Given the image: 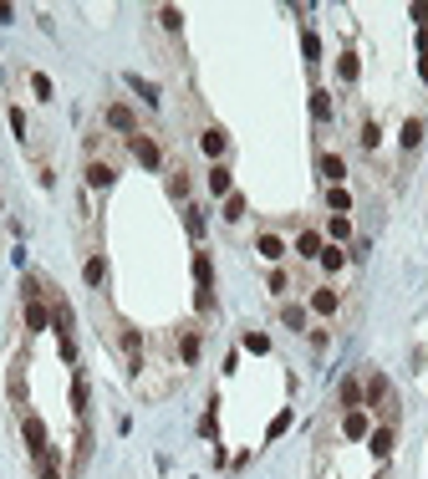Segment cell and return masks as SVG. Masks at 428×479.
Here are the masks:
<instances>
[{
  "label": "cell",
  "instance_id": "ac0fdd59",
  "mask_svg": "<svg viewBox=\"0 0 428 479\" xmlns=\"http://www.w3.org/2000/svg\"><path fill=\"white\" fill-rule=\"evenodd\" d=\"M285 327H291V332H301V327H306V316H301V306H285Z\"/></svg>",
  "mask_w": 428,
  "mask_h": 479
},
{
  "label": "cell",
  "instance_id": "6da1fadb",
  "mask_svg": "<svg viewBox=\"0 0 428 479\" xmlns=\"http://www.w3.org/2000/svg\"><path fill=\"white\" fill-rule=\"evenodd\" d=\"M128 148H133V159H138L143 168H163V148L153 143V138H143V133H133V138H128Z\"/></svg>",
  "mask_w": 428,
  "mask_h": 479
},
{
  "label": "cell",
  "instance_id": "7a4b0ae2",
  "mask_svg": "<svg viewBox=\"0 0 428 479\" xmlns=\"http://www.w3.org/2000/svg\"><path fill=\"white\" fill-rule=\"evenodd\" d=\"M26 327L31 332L46 327V306H41V286H36V281H26Z\"/></svg>",
  "mask_w": 428,
  "mask_h": 479
},
{
  "label": "cell",
  "instance_id": "277c9868",
  "mask_svg": "<svg viewBox=\"0 0 428 479\" xmlns=\"http://www.w3.org/2000/svg\"><path fill=\"white\" fill-rule=\"evenodd\" d=\"M342 408H362V378H342Z\"/></svg>",
  "mask_w": 428,
  "mask_h": 479
},
{
  "label": "cell",
  "instance_id": "7c38bea8",
  "mask_svg": "<svg viewBox=\"0 0 428 479\" xmlns=\"http://www.w3.org/2000/svg\"><path fill=\"white\" fill-rule=\"evenodd\" d=\"M296 245H301V255H321V235H316V230H306Z\"/></svg>",
  "mask_w": 428,
  "mask_h": 479
},
{
  "label": "cell",
  "instance_id": "d4e9b609",
  "mask_svg": "<svg viewBox=\"0 0 428 479\" xmlns=\"http://www.w3.org/2000/svg\"><path fill=\"white\" fill-rule=\"evenodd\" d=\"M423 82H428V57H423Z\"/></svg>",
  "mask_w": 428,
  "mask_h": 479
},
{
  "label": "cell",
  "instance_id": "8992f818",
  "mask_svg": "<svg viewBox=\"0 0 428 479\" xmlns=\"http://www.w3.org/2000/svg\"><path fill=\"white\" fill-rule=\"evenodd\" d=\"M387 449H393V423H383V429L372 434V454H378V459H387Z\"/></svg>",
  "mask_w": 428,
  "mask_h": 479
},
{
  "label": "cell",
  "instance_id": "603a6c76",
  "mask_svg": "<svg viewBox=\"0 0 428 479\" xmlns=\"http://www.w3.org/2000/svg\"><path fill=\"white\" fill-rule=\"evenodd\" d=\"M321 168H327V179H342V159H336V153H327V163H321Z\"/></svg>",
  "mask_w": 428,
  "mask_h": 479
},
{
  "label": "cell",
  "instance_id": "ffe728a7",
  "mask_svg": "<svg viewBox=\"0 0 428 479\" xmlns=\"http://www.w3.org/2000/svg\"><path fill=\"white\" fill-rule=\"evenodd\" d=\"M159 21L168 26V31H179V26H184V16H179V10H174V6H168V10H159Z\"/></svg>",
  "mask_w": 428,
  "mask_h": 479
},
{
  "label": "cell",
  "instance_id": "d6986e66",
  "mask_svg": "<svg viewBox=\"0 0 428 479\" xmlns=\"http://www.w3.org/2000/svg\"><path fill=\"white\" fill-rule=\"evenodd\" d=\"M311 112H316V118L327 123V112H332V102H327V92H316V97H311Z\"/></svg>",
  "mask_w": 428,
  "mask_h": 479
},
{
  "label": "cell",
  "instance_id": "9a60e30c",
  "mask_svg": "<svg viewBox=\"0 0 428 479\" xmlns=\"http://www.w3.org/2000/svg\"><path fill=\"white\" fill-rule=\"evenodd\" d=\"M281 250H285V240H276V235H261V255H270V261H276Z\"/></svg>",
  "mask_w": 428,
  "mask_h": 479
},
{
  "label": "cell",
  "instance_id": "4fadbf2b",
  "mask_svg": "<svg viewBox=\"0 0 428 479\" xmlns=\"http://www.w3.org/2000/svg\"><path fill=\"white\" fill-rule=\"evenodd\" d=\"M204 153H225V133H219V128L204 133Z\"/></svg>",
  "mask_w": 428,
  "mask_h": 479
},
{
  "label": "cell",
  "instance_id": "8fae6325",
  "mask_svg": "<svg viewBox=\"0 0 428 479\" xmlns=\"http://www.w3.org/2000/svg\"><path fill=\"white\" fill-rule=\"evenodd\" d=\"M168 189H174V199H189V174H184V168H174V179H168Z\"/></svg>",
  "mask_w": 428,
  "mask_h": 479
},
{
  "label": "cell",
  "instance_id": "ba28073f",
  "mask_svg": "<svg viewBox=\"0 0 428 479\" xmlns=\"http://www.w3.org/2000/svg\"><path fill=\"white\" fill-rule=\"evenodd\" d=\"M342 434H347V438H362V434H367V418H362V413L352 408V413L342 418Z\"/></svg>",
  "mask_w": 428,
  "mask_h": 479
},
{
  "label": "cell",
  "instance_id": "44dd1931",
  "mask_svg": "<svg viewBox=\"0 0 428 479\" xmlns=\"http://www.w3.org/2000/svg\"><path fill=\"white\" fill-rule=\"evenodd\" d=\"M245 214V204H240V194H230V199H225V219H240Z\"/></svg>",
  "mask_w": 428,
  "mask_h": 479
},
{
  "label": "cell",
  "instance_id": "cb8c5ba5",
  "mask_svg": "<svg viewBox=\"0 0 428 479\" xmlns=\"http://www.w3.org/2000/svg\"><path fill=\"white\" fill-rule=\"evenodd\" d=\"M418 46H423V57H428V31H418Z\"/></svg>",
  "mask_w": 428,
  "mask_h": 479
},
{
  "label": "cell",
  "instance_id": "30bf717a",
  "mask_svg": "<svg viewBox=\"0 0 428 479\" xmlns=\"http://www.w3.org/2000/svg\"><path fill=\"white\" fill-rule=\"evenodd\" d=\"M87 179H92V184H97V189H108V184H112V168H108V163H97V159H92V163H87Z\"/></svg>",
  "mask_w": 428,
  "mask_h": 479
},
{
  "label": "cell",
  "instance_id": "3957f363",
  "mask_svg": "<svg viewBox=\"0 0 428 479\" xmlns=\"http://www.w3.org/2000/svg\"><path fill=\"white\" fill-rule=\"evenodd\" d=\"M108 123H112V128H123L128 138L138 133V118H133V108H128V102H112V108H108Z\"/></svg>",
  "mask_w": 428,
  "mask_h": 479
},
{
  "label": "cell",
  "instance_id": "2e32d148",
  "mask_svg": "<svg viewBox=\"0 0 428 479\" xmlns=\"http://www.w3.org/2000/svg\"><path fill=\"white\" fill-rule=\"evenodd\" d=\"M327 204H332V210H336V214H342V210H347V204H352V194H347V189H332V194H327Z\"/></svg>",
  "mask_w": 428,
  "mask_h": 479
},
{
  "label": "cell",
  "instance_id": "9c48e42d",
  "mask_svg": "<svg viewBox=\"0 0 428 479\" xmlns=\"http://www.w3.org/2000/svg\"><path fill=\"white\" fill-rule=\"evenodd\" d=\"M418 138H423V123H418V118H408V123H403V153L418 148Z\"/></svg>",
  "mask_w": 428,
  "mask_h": 479
},
{
  "label": "cell",
  "instance_id": "5b68a950",
  "mask_svg": "<svg viewBox=\"0 0 428 479\" xmlns=\"http://www.w3.org/2000/svg\"><path fill=\"white\" fill-rule=\"evenodd\" d=\"M179 362H199V332H179Z\"/></svg>",
  "mask_w": 428,
  "mask_h": 479
},
{
  "label": "cell",
  "instance_id": "7402d4cb",
  "mask_svg": "<svg viewBox=\"0 0 428 479\" xmlns=\"http://www.w3.org/2000/svg\"><path fill=\"white\" fill-rule=\"evenodd\" d=\"M321 265L336 270V265H342V250H327V245H321Z\"/></svg>",
  "mask_w": 428,
  "mask_h": 479
},
{
  "label": "cell",
  "instance_id": "e0dca14e",
  "mask_svg": "<svg viewBox=\"0 0 428 479\" xmlns=\"http://www.w3.org/2000/svg\"><path fill=\"white\" fill-rule=\"evenodd\" d=\"M87 286H102V255H92V261H87Z\"/></svg>",
  "mask_w": 428,
  "mask_h": 479
},
{
  "label": "cell",
  "instance_id": "5bb4252c",
  "mask_svg": "<svg viewBox=\"0 0 428 479\" xmlns=\"http://www.w3.org/2000/svg\"><path fill=\"white\" fill-rule=\"evenodd\" d=\"M210 184H214V194H230V168H225V163L210 174Z\"/></svg>",
  "mask_w": 428,
  "mask_h": 479
},
{
  "label": "cell",
  "instance_id": "52a82bcc",
  "mask_svg": "<svg viewBox=\"0 0 428 479\" xmlns=\"http://www.w3.org/2000/svg\"><path fill=\"white\" fill-rule=\"evenodd\" d=\"M311 306H316L321 316H332V312H336V296H332L327 286H316V291H311Z\"/></svg>",
  "mask_w": 428,
  "mask_h": 479
}]
</instances>
